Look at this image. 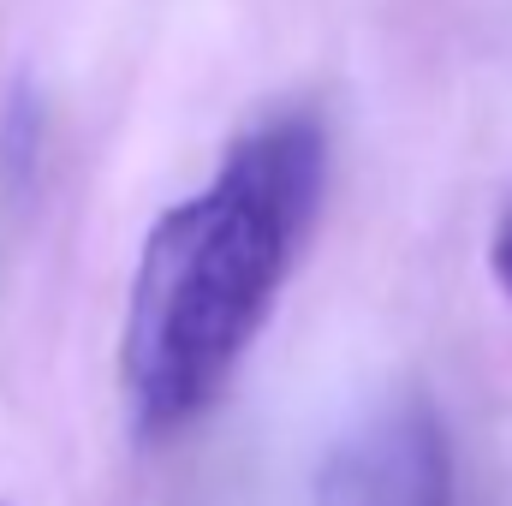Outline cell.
I'll list each match as a JSON object with an SVG mask.
<instances>
[{"label": "cell", "instance_id": "6da1fadb", "mask_svg": "<svg viewBox=\"0 0 512 506\" xmlns=\"http://www.w3.org/2000/svg\"><path fill=\"white\" fill-rule=\"evenodd\" d=\"M328 191V131L310 108L233 137L215 179L155 215L126 310V393L143 435L191 423L245 364Z\"/></svg>", "mask_w": 512, "mask_h": 506}, {"label": "cell", "instance_id": "7a4b0ae2", "mask_svg": "<svg viewBox=\"0 0 512 506\" xmlns=\"http://www.w3.org/2000/svg\"><path fill=\"white\" fill-rule=\"evenodd\" d=\"M310 506H453V447L423 393H393L316 465Z\"/></svg>", "mask_w": 512, "mask_h": 506}, {"label": "cell", "instance_id": "3957f363", "mask_svg": "<svg viewBox=\"0 0 512 506\" xmlns=\"http://www.w3.org/2000/svg\"><path fill=\"white\" fill-rule=\"evenodd\" d=\"M489 268H495L501 292L512 298V209L501 215V227H495V239H489Z\"/></svg>", "mask_w": 512, "mask_h": 506}, {"label": "cell", "instance_id": "277c9868", "mask_svg": "<svg viewBox=\"0 0 512 506\" xmlns=\"http://www.w3.org/2000/svg\"><path fill=\"white\" fill-rule=\"evenodd\" d=\"M0 506H6V501H0Z\"/></svg>", "mask_w": 512, "mask_h": 506}]
</instances>
